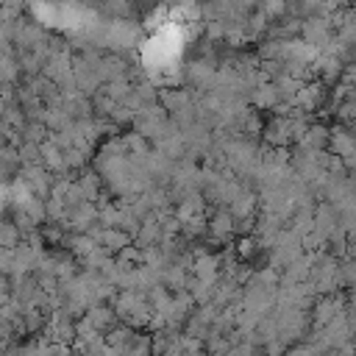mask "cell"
Listing matches in <instances>:
<instances>
[{
	"instance_id": "6da1fadb",
	"label": "cell",
	"mask_w": 356,
	"mask_h": 356,
	"mask_svg": "<svg viewBox=\"0 0 356 356\" xmlns=\"http://www.w3.org/2000/svg\"><path fill=\"white\" fill-rule=\"evenodd\" d=\"M114 312H117L120 323H125V325H131L136 331L139 328H150L153 314H156L145 292H120L114 298Z\"/></svg>"
},
{
	"instance_id": "7a4b0ae2",
	"label": "cell",
	"mask_w": 356,
	"mask_h": 356,
	"mask_svg": "<svg viewBox=\"0 0 356 356\" xmlns=\"http://www.w3.org/2000/svg\"><path fill=\"white\" fill-rule=\"evenodd\" d=\"M345 309H348V300H345L339 292H337V295L317 298V300H314V306H312V325H314V331H320V328L331 325L337 317H342V314H345Z\"/></svg>"
},
{
	"instance_id": "3957f363",
	"label": "cell",
	"mask_w": 356,
	"mask_h": 356,
	"mask_svg": "<svg viewBox=\"0 0 356 356\" xmlns=\"http://www.w3.org/2000/svg\"><path fill=\"white\" fill-rule=\"evenodd\" d=\"M300 39H303L306 44H312L314 50H325L328 42L334 39L331 19H328V17H312V19H303V25H300Z\"/></svg>"
},
{
	"instance_id": "277c9868",
	"label": "cell",
	"mask_w": 356,
	"mask_h": 356,
	"mask_svg": "<svg viewBox=\"0 0 356 356\" xmlns=\"http://www.w3.org/2000/svg\"><path fill=\"white\" fill-rule=\"evenodd\" d=\"M19 178L31 186V192L36 197H50L53 192V172L44 167V164H31V167H19Z\"/></svg>"
},
{
	"instance_id": "5b68a950",
	"label": "cell",
	"mask_w": 356,
	"mask_h": 356,
	"mask_svg": "<svg viewBox=\"0 0 356 356\" xmlns=\"http://www.w3.org/2000/svg\"><path fill=\"white\" fill-rule=\"evenodd\" d=\"M236 234V217L231 214L228 206H217L209 214V236L217 242H228Z\"/></svg>"
},
{
	"instance_id": "8992f818",
	"label": "cell",
	"mask_w": 356,
	"mask_h": 356,
	"mask_svg": "<svg viewBox=\"0 0 356 356\" xmlns=\"http://www.w3.org/2000/svg\"><path fill=\"white\" fill-rule=\"evenodd\" d=\"M325 103V83L323 81H309V83H303V89L298 92V97L292 100V106L298 108V111H317L320 106Z\"/></svg>"
},
{
	"instance_id": "52a82bcc",
	"label": "cell",
	"mask_w": 356,
	"mask_h": 356,
	"mask_svg": "<svg viewBox=\"0 0 356 356\" xmlns=\"http://www.w3.org/2000/svg\"><path fill=\"white\" fill-rule=\"evenodd\" d=\"M92 236H95V242L106 250V253H122L128 245H131V236L125 234V231H120V228H103V225H97L95 231H92Z\"/></svg>"
},
{
	"instance_id": "ba28073f",
	"label": "cell",
	"mask_w": 356,
	"mask_h": 356,
	"mask_svg": "<svg viewBox=\"0 0 356 356\" xmlns=\"http://www.w3.org/2000/svg\"><path fill=\"white\" fill-rule=\"evenodd\" d=\"M83 320H86L97 334H108L114 325H120V317H117L114 306H108V303H97V306H92V309L83 314Z\"/></svg>"
},
{
	"instance_id": "9c48e42d",
	"label": "cell",
	"mask_w": 356,
	"mask_h": 356,
	"mask_svg": "<svg viewBox=\"0 0 356 356\" xmlns=\"http://www.w3.org/2000/svg\"><path fill=\"white\" fill-rule=\"evenodd\" d=\"M250 103H253L259 111H273V108H278L284 100H281V92H278V86H275L273 81H267V83H261L259 89H253V95H250Z\"/></svg>"
},
{
	"instance_id": "30bf717a",
	"label": "cell",
	"mask_w": 356,
	"mask_h": 356,
	"mask_svg": "<svg viewBox=\"0 0 356 356\" xmlns=\"http://www.w3.org/2000/svg\"><path fill=\"white\" fill-rule=\"evenodd\" d=\"M228 209H231V214H234L236 220H256V217H259V214H256V211H259V195L250 192V189H245Z\"/></svg>"
},
{
	"instance_id": "8fae6325",
	"label": "cell",
	"mask_w": 356,
	"mask_h": 356,
	"mask_svg": "<svg viewBox=\"0 0 356 356\" xmlns=\"http://www.w3.org/2000/svg\"><path fill=\"white\" fill-rule=\"evenodd\" d=\"M125 356H156V353H153V337L136 334L134 342L125 348Z\"/></svg>"
},
{
	"instance_id": "7c38bea8",
	"label": "cell",
	"mask_w": 356,
	"mask_h": 356,
	"mask_svg": "<svg viewBox=\"0 0 356 356\" xmlns=\"http://www.w3.org/2000/svg\"><path fill=\"white\" fill-rule=\"evenodd\" d=\"M345 83L356 89V64H350V67H345Z\"/></svg>"
}]
</instances>
